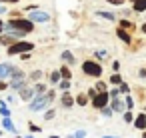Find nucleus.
Returning a JSON list of instances; mask_svg holds the SVG:
<instances>
[{
    "instance_id": "nucleus-52",
    "label": "nucleus",
    "mask_w": 146,
    "mask_h": 138,
    "mask_svg": "<svg viewBox=\"0 0 146 138\" xmlns=\"http://www.w3.org/2000/svg\"><path fill=\"white\" fill-rule=\"evenodd\" d=\"M132 2H134V0H132Z\"/></svg>"
},
{
    "instance_id": "nucleus-39",
    "label": "nucleus",
    "mask_w": 146,
    "mask_h": 138,
    "mask_svg": "<svg viewBox=\"0 0 146 138\" xmlns=\"http://www.w3.org/2000/svg\"><path fill=\"white\" fill-rule=\"evenodd\" d=\"M6 88H8V82L6 80H0V92H4Z\"/></svg>"
},
{
    "instance_id": "nucleus-26",
    "label": "nucleus",
    "mask_w": 146,
    "mask_h": 138,
    "mask_svg": "<svg viewBox=\"0 0 146 138\" xmlns=\"http://www.w3.org/2000/svg\"><path fill=\"white\" fill-rule=\"evenodd\" d=\"M124 106H126V110H132V108H134V98H132V94H126Z\"/></svg>"
},
{
    "instance_id": "nucleus-9",
    "label": "nucleus",
    "mask_w": 146,
    "mask_h": 138,
    "mask_svg": "<svg viewBox=\"0 0 146 138\" xmlns=\"http://www.w3.org/2000/svg\"><path fill=\"white\" fill-rule=\"evenodd\" d=\"M132 122H134V128L136 130H146V114H138Z\"/></svg>"
},
{
    "instance_id": "nucleus-5",
    "label": "nucleus",
    "mask_w": 146,
    "mask_h": 138,
    "mask_svg": "<svg viewBox=\"0 0 146 138\" xmlns=\"http://www.w3.org/2000/svg\"><path fill=\"white\" fill-rule=\"evenodd\" d=\"M34 24H46V22H50V14L48 12H44V10H40V8H36V10H30V16H28Z\"/></svg>"
},
{
    "instance_id": "nucleus-14",
    "label": "nucleus",
    "mask_w": 146,
    "mask_h": 138,
    "mask_svg": "<svg viewBox=\"0 0 146 138\" xmlns=\"http://www.w3.org/2000/svg\"><path fill=\"white\" fill-rule=\"evenodd\" d=\"M132 8H134V12H146V0H134Z\"/></svg>"
},
{
    "instance_id": "nucleus-41",
    "label": "nucleus",
    "mask_w": 146,
    "mask_h": 138,
    "mask_svg": "<svg viewBox=\"0 0 146 138\" xmlns=\"http://www.w3.org/2000/svg\"><path fill=\"white\" fill-rule=\"evenodd\" d=\"M138 76H140V78H146V68H140V70H138Z\"/></svg>"
},
{
    "instance_id": "nucleus-46",
    "label": "nucleus",
    "mask_w": 146,
    "mask_h": 138,
    "mask_svg": "<svg viewBox=\"0 0 146 138\" xmlns=\"http://www.w3.org/2000/svg\"><path fill=\"white\" fill-rule=\"evenodd\" d=\"M142 32H144V34H146V22H144V24H142Z\"/></svg>"
},
{
    "instance_id": "nucleus-6",
    "label": "nucleus",
    "mask_w": 146,
    "mask_h": 138,
    "mask_svg": "<svg viewBox=\"0 0 146 138\" xmlns=\"http://www.w3.org/2000/svg\"><path fill=\"white\" fill-rule=\"evenodd\" d=\"M90 102H92V106H94L96 110H100V108L108 106V104H110V94H108V90H106V92H98Z\"/></svg>"
},
{
    "instance_id": "nucleus-45",
    "label": "nucleus",
    "mask_w": 146,
    "mask_h": 138,
    "mask_svg": "<svg viewBox=\"0 0 146 138\" xmlns=\"http://www.w3.org/2000/svg\"><path fill=\"white\" fill-rule=\"evenodd\" d=\"M2 30H4V20L0 18V34H2Z\"/></svg>"
},
{
    "instance_id": "nucleus-23",
    "label": "nucleus",
    "mask_w": 146,
    "mask_h": 138,
    "mask_svg": "<svg viewBox=\"0 0 146 138\" xmlns=\"http://www.w3.org/2000/svg\"><path fill=\"white\" fill-rule=\"evenodd\" d=\"M120 28H124V30H130V28H132V30H134V22H130L128 18H122V20H120Z\"/></svg>"
},
{
    "instance_id": "nucleus-16",
    "label": "nucleus",
    "mask_w": 146,
    "mask_h": 138,
    "mask_svg": "<svg viewBox=\"0 0 146 138\" xmlns=\"http://www.w3.org/2000/svg\"><path fill=\"white\" fill-rule=\"evenodd\" d=\"M2 128H4V130H8V132H14V134H16V126L12 124L10 116H8V118H2Z\"/></svg>"
},
{
    "instance_id": "nucleus-3",
    "label": "nucleus",
    "mask_w": 146,
    "mask_h": 138,
    "mask_svg": "<svg viewBox=\"0 0 146 138\" xmlns=\"http://www.w3.org/2000/svg\"><path fill=\"white\" fill-rule=\"evenodd\" d=\"M32 50H34V44L28 42V40H18V42L6 46V54H8V56H20V54L32 52Z\"/></svg>"
},
{
    "instance_id": "nucleus-34",
    "label": "nucleus",
    "mask_w": 146,
    "mask_h": 138,
    "mask_svg": "<svg viewBox=\"0 0 146 138\" xmlns=\"http://www.w3.org/2000/svg\"><path fill=\"white\" fill-rule=\"evenodd\" d=\"M108 94H110V98H118V96H120V90H118V88L114 86L112 90H108Z\"/></svg>"
},
{
    "instance_id": "nucleus-24",
    "label": "nucleus",
    "mask_w": 146,
    "mask_h": 138,
    "mask_svg": "<svg viewBox=\"0 0 146 138\" xmlns=\"http://www.w3.org/2000/svg\"><path fill=\"white\" fill-rule=\"evenodd\" d=\"M62 60H64L66 64H74V56H72V52L64 50V52H62Z\"/></svg>"
},
{
    "instance_id": "nucleus-28",
    "label": "nucleus",
    "mask_w": 146,
    "mask_h": 138,
    "mask_svg": "<svg viewBox=\"0 0 146 138\" xmlns=\"http://www.w3.org/2000/svg\"><path fill=\"white\" fill-rule=\"evenodd\" d=\"M94 88H96V92H106V90H108V84L102 82V80H98V82L94 84Z\"/></svg>"
},
{
    "instance_id": "nucleus-10",
    "label": "nucleus",
    "mask_w": 146,
    "mask_h": 138,
    "mask_svg": "<svg viewBox=\"0 0 146 138\" xmlns=\"http://www.w3.org/2000/svg\"><path fill=\"white\" fill-rule=\"evenodd\" d=\"M116 36H118V38H120L124 44H130V42H132V36H130V34H128L124 28H120V26L116 28Z\"/></svg>"
},
{
    "instance_id": "nucleus-11",
    "label": "nucleus",
    "mask_w": 146,
    "mask_h": 138,
    "mask_svg": "<svg viewBox=\"0 0 146 138\" xmlns=\"http://www.w3.org/2000/svg\"><path fill=\"white\" fill-rule=\"evenodd\" d=\"M16 80H24V72L14 66L12 72H10V76H8V82H16Z\"/></svg>"
},
{
    "instance_id": "nucleus-17",
    "label": "nucleus",
    "mask_w": 146,
    "mask_h": 138,
    "mask_svg": "<svg viewBox=\"0 0 146 138\" xmlns=\"http://www.w3.org/2000/svg\"><path fill=\"white\" fill-rule=\"evenodd\" d=\"M14 42H18V40L12 38V36H8V34H0V44H2V46H10Z\"/></svg>"
},
{
    "instance_id": "nucleus-43",
    "label": "nucleus",
    "mask_w": 146,
    "mask_h": 138,
    "mask_svg": "<svg viewBox=\"0 0 146 138\" xmlns=\"http://www.w3.org/2000/svg\"><path fill=\"white\" fill-rule=\"evenodd\" d=\"M20 58H22V60H28V58H30V54H28V52H24V54H20Z\"/></svg>"
},
{
    "instance_id": "nucleus-27",
    "label": "nucleus",
    "mask_w": 146,
    "mask_h": 138,
    "mask_svg": "<svg viewBox=\"0 0 146 138\" xmlns=\"http://www.w3.org/2000/svg\"><path fill=\"white\" fill-rule=\"evenodd\" d=\"M108 58V52L106 50H96L94 52V60H106Z\"/></svg>"
},
{
    "instance_id": "nucleus-4",
    "label": "nucleus",
    "mask_w": 146,
    "mask_h": 138,
    "mask_svg": "<svg viewBox=\"0 0 146 138\" xmlns=\"http://www.w3.org/2000/svg\"><path fill=\"white\" fill-rule=\"evenodd\" d=\"M82 72L86 76H92V78H100L102 76V64L98 60H84L82 62Z\"/></svg>"
},
{
    "instance_id": "nucleus-44",
    "label": "nucleus",
    "mask_w": 146,
    "mask_h": 138,
    "mask_svg": "<svg viewBox=\"0 0 146 138\" xmlns=\"http://www.w3.org/2000/svg\"><path fill=\"white\" fill-rule=\"evenodd\" d=\"M30 130H32V132H40V128H38V126H34V124H30Z\"/></svg>"
},
{
    "instance_id": "nucleus-21",
    "label": "nucleus",
    "mask_w": 146,
    "mask_h": 138,
    "mask_svg": "<svg viewBox=\"0 0 146 138\" xmlns=\"http://www.w3.org/2000/svg\"><path fill=\"white\" fill-rule=\"evenodd\" d=\"M70 86H72V84H70V80H68V78H62V80L58 82V88H60L62 92H68V90H70Z\"/></svg>"
},
{
    "instance_id": "nucleus-48",
    "label": "nucleus",
    "mask_w": 146,
    "mask_h": 138,
    "mask_svg": "<svg viewBox=\"0 0 146 138\" xmlns=\"http://www.w3.org/2000/svg\"><path fill=\"white\" fill-rule=\"evenodd\" d=\"M24 138H34V136H24Z\"/></svg>"
},
{
    "instance_id": "nucleus-2",
    "label": "nucleus",
    "mask_w": 146,
    "mask_h": 138,
    "mask_svg": "<svg viewBox=\"0 0 146 138\" xmlns=\"http://www.w3.org/2000/svg\"><path fill=\"white\" fill-rule=\"evenodd\" d=\"M4 26H8V28H14V30H20V32H24V34H30L32 30H34V22L30 20V18H10L8 22H4Z\"/></svg>"
},
{
    "instance_id": "nucleus-49",
    "label": "nucleus",
    "mask_w": 146,
    "mask_h": 138,
    "mask_svg": "<svg viewBox=\"0 0 146 138\" xmlns=\"http://www.w3.org/2000/svg\"><path fill=\"white\" fill-rule=\"evenodd\" d=\"M14 138H22V136H14Z\"/></svg>"
},
{
    "instance_id": "nucleus-47",
    "label": "nucleus",
    "mask_w": 146,
    "mask_h": 138,
    "mask_svg": "<svg viewBox=\"0 0 146 138\" xmlns=\"http://www.w3.org/2000/svg\"><path fill=\"white\" fill-rule=\"evenodd\" d=\"M102 138H118V136H108V134H106V136H102Z\"/></svg>"
},
{
    "instance_id": "nucleus-38",
    "label": "nucleus",
    "mask_w": 146,
    "mask_h": 138,
    "mask_svg": "<svg viewBox=\"0 0 146 138\" xmlns=\"http://www.w3.org/2000/svg\"><path fill=\"white\" fill-rule=\"evenodd\" d=\"M96 94H98V92H96V88H90V90H88V94H86V96H88V98H90V100H92V98H94V96H96Z\"/></svg>"
},
{
    "instance_id": "nucleus-20",
    "label": "nucleus",
    "mask_w": 146,
    "mask_h": 138,
    "mask_svg": "<svg viewBox=\"0 0 146 138\" xmlns=\"http://www.w3.org/2000/svg\"><path fill=\"white\" fill-rule=\"evenodd\" d=\"M0 116H2V118L12 116V112H10V108L6 106V102H0Z\"/></svg>"
},
{
    "instance_id": "nucleus-12",
    "label": "nucleus",
    "mask_w": 146,
    "mask_h": 138,
    "mask_svg": "<svg viewBox=\"0 0 146 138\" xmlns=\"http://www.w3.org/2000/svg\"><path fill=\"white\" fill-rule=\"evenodd\" d=\"M18 94H20V100H26V102L34 98V90H32V88H28V86H24L22 90H18Z\"/></svg>"
},
{
    "instance_id": "nucleus-42",
    "label": "nucleus",
    "mask_w": 146,
    "mask_h": 138,
    "mask_svg": "<svg viewBox=\"0 0 146 138\" xmlns=\"http://www.w3.org/2000/svg\"><path fill=\"white\" fill-rule=\"evenodd\" d=\"M0 2H2V4H4V2H8V4H16V2H20V0H0Z\"/></svg>"
},
{
    "instance_id": "nucleus-25",
    "label": "nucleus",
    "mask_w": 146,
    "mask_h": 138,
    "mask_svg": "<svg viewBox=\"0 0 146 138\" xmlns=\"http://www.w3.org/2000/svg\"><path fill=\"white\" fill-rule=\"evenodd\" d=\"M58 70H60V76H62V78H68V80L72 78V72H70V68H68L66 64H64L62 68H58Z\"/></svg>"
},
{
    "instance_id": "nucleus-1",
    "label": "nucleus",
    "mask_w": 146,
    "mask_h": 138,
    "mask_svg": "<svg viewBox=\"0 0 146 138\" xmlns=\"http://www.w3.org/2000/svg\"><path fill=\"white\" fill-rule=\"evenodd\" d=\"M52 98H54V90H48V92H44V94H40V96H34V98L30 100L28 108H30L32 112H40V110L48 108V104H50Z\"/></svg>"
},
{
    "instance_id": "nucleus-33",
    "label": "nucleus",
    "mask_w": 146,
    "mask_h": 138,
    "mask_svg": "<svg viewBox=\"0 0 146 138\" xmlns=\"http://www.w3.org/2000/svg\"><path fill=\"white\" fill-rule=\"evenodd\" d=\"M30 78H32V80H40V78H42V70H34V72L30 74Z\"/></svg>"
},
{
    "instance_id": "nucleus-13",
    "label": "nucleus",
    "mask_w": 146,
    "mask_h": 138,
    "mask_svg": "<svg viewBox=\"0 0 146 138\" xmlns=\"http://www.w3.org/2000/svg\"><path fill=\"white\" fill-rule=\"evenodd\" d=\"M60 104H62L64 108H72L76 102H74V98H72L68 92H64V94H62V100H60Z\"/></svg>"
},
{
    "instance_id": "nucleus-51",
    "label": "nucleus",
    "mask_w": 146,
    "mask_h": 138,
    "mask_svg": "<svg viewBox=\"0 0 146 138\" xmlns=\"http://www.w3.org/2000/svg\"><path fill=\"white\" fill-rule=\"evenodd\" d=\"M144 138H146V134H144Z\"/></svg>"
},
{
    "instance_id": "nucleus-8",
    "label": "nucleus",
    "mask_w": 146,
    "mask_h": 138,
    "mask_svg": "<svg viewBox=\"0 0 146 138\" xmlns=\"http://www.w3.org/2000/svg\"><path fill=\"white\" fill-rule=\"evenodd\" d=\"M12 68H14V66H12L10 62H2V64H0V80H8Z\"/></svg>"
},
{
    "instance_id": "nucleus-35",
    "label": "nucleus",
    "mask_w": 146,
    "mask_h": 138,
    "mask_svg": "<svg viewBox=\"0 0 146 138\" xmlns=\"http://www.w3.org/2000/svg\"><path fill=\"white\" fill-rule=\"evenodd\" d=\"M54 114H56V110L52 108V110H46V114H44V120H52L54 118Z\"/></svg>"
},
{
    "instance_id": "nucleus-36",
    "label": "nucleus",
    "mask_w": 146,
    "mask_h": 138,
    "mask_svg": "<svg viewBox=\"0 0 146 138\" xmlns=\"http://www.w3.org/2000/svg\"><path fill=\"white\" fill-rule=\"evenodd\" d=\"M108 4H114V6H124V2L126 0H106Z\"/></svg>"
},
{
    "instance_id": "nucleus-37",
    "label": "nucleus",
    "mask_w": 146,
    "mask_h": 138,
    "mask_svg": "<svg viewBox=\"0 0 146 138\" xmlns=\"http://www.w3.org/2000/svg\"><path fill=\"white\" fill-rule=\"evenodd\" d=\"M72 138H86V130H78V132H74Z\"/></svg>"
},
{
    "instance_id": "nucleus-18",
    "label": "nucleus",
    "mask_w": 146,
    "mask_h": 138,
    "mask_svg": "<svg viewBox=\"0 0 146 138\" xmlns=\"http://www.w3.org/2000/svg\"><path fill=\"white\" fill-rule=\"evenodd\" d=\"M74 102H76V104H78V106H86V104H88V102H90V98H88V96H86V94H84V92H82V94H78V96H76V98H74Z\"/></svg>"
},
{
    "instance_id": "nucleus-31",
    "label": "nucleus",
    "mask_w": 146,
    "mask_h": 138,
    "mask_svg": "<svg viewBox=\"0 0 146 138\" xmlns=\"http://www.w3.org/2000/svg\"><path fill=\"white\" fill-rule=\"evenodd\" d=\"M100 112H102V116H104V118H110V116L114 114V110H112L110 106H104V108H100Z\"/></svg>"
},
{
    "instance_id": "nucleus-32",
    "label": "nucleus",
    "mask_w": 146,
    "mask_h": 138,
    "mask_svg": "<svg viewBox=\"0 0 146 138\" xmlns=\"http://www.w3.org/2000/svg\"><path fill=\"white\" fill-rule=\"evenodd\" d=\"M122 114H124V122H126V124H132V120H134L132 112H130V110H124Z\"/></svg>"
},
{
    "instance_id": "nucleus-40",
    "label": "nucleus",
    "mask_w": 146,
    "mask_h": 138,
    "mask_svg": "<svg viewBox=\"0 0 146 138\" xmlns=\"http://www.w3.org/2000/svg\"><path fill=\"white\" fill-rule=\"evenodd\" d=\"M112 70H114V72H118V70H120V62H118V60H114V62H112Z\"/></svg>"
},
{
    "instance_id": "nucleus-19",
    "label": "nucleus",
    "mask_w": 146,
    "mask_h": 138,
    "mask_svg": "<svg viewBox=\"0 0 146 138\" xmlns=\"http://www.w3.org/2000/svg\"><path fill=\"white\" fill-rule=\"evenodd\" d=\"M32 90H34V96H40V94H44V92H46V84L36 82V86H32Z\"/></svg>"
},
{
    "instance_id": "nucleus-50",
    "label": "nucleus",
    "mask_w": 146,
    "mask_h": 138,
    "mask_svg": "<svg viewBox=\"0 0 146 138\" xmlns=\"http://www.w3.org/2000/svg\"><path fill=\"white\" fill-rule=\"evenodd\" d=\"M0 136H2V130H0Z\"/></svg>"
},
{
    "instance_id": "nucleus-53",
    "label": "nucleus",
    "mask_w": 146,
    "mask_h": 138,
    "mask_svg": "<svg viewBox=\"0 0 146 138\" xmlns=\"http://www.w3.org/2000/svg\"><path fill=\"white\" fill-rule=\"evenodd\" d=\"M0 102H2V100H0Z\"/></svg>"
},
{
    "instance_id": "nucleus-15",
    "label": "nucleus",
    "mask_w": 146,
    "mask_h": 138,
    "mask_svg": "<svg viewBox=\"0 0 146 138\" xmlns=\"http://www.w3.org/2000/svg\"><path fill=\"white\" fill-rule=\"evenodd\" d=\"M96 16H100V18H104V20H110V22H116V14L106 12V10H98V12H96Z\"/></svg>"
},
{
    "instance_id": "nucleus-7",
    "label": "nucleus",
    "mask_w": 146,
    "mask_h": 138,
    "mask_svg": "<svg viewBox=\"0 0 146 138\" xmlns=\"http://www.w3.org/2000/svg\"><path fill=\"white\" fill-rule=\"evenodd\" d=\"M112 102H110V108L116 112V114H122L124 110H126V106H124V100H120V96L118 98H110Z\"/></svg>"
},
{
    "instance_id": "nucleus-30",
    "label": "nucleus",
    "mask_w": 146,
    "mask_h": 138,
    "mask_svg": "<svg viewBox=\"0 0 146 138\" xmlns=\"http://www.w3.org/2000/svg\"><path fill=\"white\" fill-rule=\"evenodd\" d=\"M118 90H120V94H128V92H130V86H128V84L122 80V82L118 84Z\"/></svg>"
},
{
    "instance_id": "nucleus-22",
    "label": "nucleus",
    "mask_w": 146,
    "mask_h": 138,
    "mask_svg": "<svg viewBox=\"0 0 146 138\" xmlns=\"http://www.w3.org/2000/svg\"><path fill=\"white\" fill-rule=\"evenodd\" d=\"M60 80H62V76H60V70H52V72H50V82H52V84H58Z\"/></svg>"
},
{
    "instance_id": "nucleus-29",
    "label": "nucleus",
    "mask_w": 146,
    "mask_h": 138,
    "mask_svg": "<svg viewBox=\"0 0 146 138\" xmlns=\"http://www.w3.org/2000/svg\"><path fill=\"white\" fill-rule=\"evenodd\" d=\"M120 82H122V76H120L118 72H114V74L110 76V84H114V86H118Z\"/></svg>"
}]
</instances>
